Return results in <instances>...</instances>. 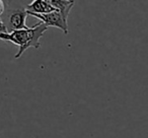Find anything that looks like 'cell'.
I'll return each mask as SVG.
<instances>
[{"instance_id":"6da1fadb","label":"cell","mask_w":148,"mask_h":138,"mask_svg":"<svg viewBox=\"0 0 148 138\" xmlns=\"http://www.w3.org/2000/svg\"><path fill=\"white\" fill-rule=\"evenodd\" d=\"M47 30L48 27H46L44 23L40 21L32 27L19 30V31H15L12 33L3 34L0 36V40L11 42L14 45L18 46V52L14 56L15 59H18L29 48L39 49L41 47L40 40L47 32Z\"/></svg>"},{"instance_id":"7a4b0ae2","label":"cell","mask_w":148,"mask_h":138,"mask_svg":"<svg viewBox=\"0 0 148 138\" xmlns=\"http://www.w3.org/2000/svg\"><path fill=\"white\" fill-rule=\"evenodd\" d=\"M27 15L29 14H27L25 8H23V7L7 11V14H5V16L2 19L7 33H12V32L25 30L29 27L27 25Z\"/></svg>"},{"instance_id":"3957f363","label":"cell","mask_w":148,"mask_h":138,"mask_svg":"<svg viewBox=\"0 0 148 138\" xmlns=\"http://www.w3.org/2000/svg\"><path fill=\"white\" fill-rule=\"evenodd\" d=\"M29 14L40 19V21L42 23H44L46 27H57V29H60L61 31H63V33L65 35H68L67 21H65L63 19V16H62L59 10H55L53 12L46 13V14H35V13H29Z\"/></svg>"},{"instance_id":"277c9868","label":"cell","mask_w":148,"mask_h":138,"mask_svg":"<svg viewBox=\"0 0 148 138\" xmlns=\"http://www.w3.org/2000/svg\"><path fill=\"white\" fill-rule=\"evenodd\" d=\"M27 14L29 13H35V14H46V13L53 12L57 10L54 8L49 2V0H34L32 3L27 5L25 7Z\"/></svg>"},{"instance_id":"5b68a950","label":"cell","mask_w":148,"mask_h":138,"mask_svg":"<svg viewBox=\"0 0 148 138\" xmlns=\"http://www.w3.org/2000/svg\"><path fill=\"white\" fill-rule=\"evenodd\" d=\"M49 2L51 3L54 8L60 11L65 21L68 19V15H69L72 7L75 4V1L73 0H49Z\"/></svg>"},{"instance_id":"8992f818","label":"cell","mask_w":148,"mask_h":138,"mask_svg":"<svg viewBox=\"0 0 148 138\" xmlns=\"http://www.w3.org/2000/svg\"><path fill=\"white\" fill-rule=\"evenodd\" d=\"M3 34H7V31H6V27H5L4 23H3L2 19L0 17V36L3 35Z\"/></svg>"},{"instance_id":"52a82bcc","label":"cell","mask_w":148,"mask_h":138,"mask_svg":"<svg viewBox=\"0 0 148 138\" xmlns=\"http://www.w3.org/2000/svg\"><path fill=\"white\" fill-rule=\"evenodd\" d=\"M5 11V2L2 1V0H0V16L4 13Z\"/></svg>"}]
</instances>
